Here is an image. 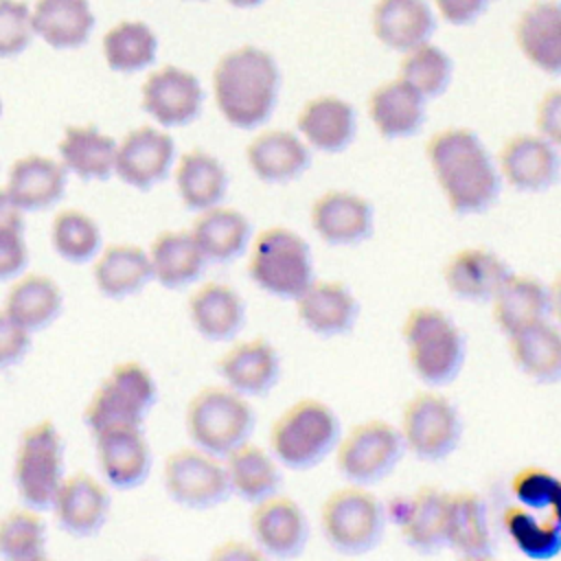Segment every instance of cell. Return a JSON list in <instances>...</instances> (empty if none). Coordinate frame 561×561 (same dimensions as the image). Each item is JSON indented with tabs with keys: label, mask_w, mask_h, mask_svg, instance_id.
<instances>
[{
	"label": "cell",
	"mask_w": 561,
	"mask_h": 561,
	"mask_svg": "<svg viewBox=\"0 0 561 561\" xmlns=\"http://www.w3.org/2000/svg\"><path fill=\"white\" fill-rule=\"evenodd\" d=\"M425 156L451 213L482 215L497 202L504 182L495 158L473 129L445 127L436 131L425 145Z\"/></svg>",
	"instance_id": "cell-1"
},
{
	"label": "cell",
	"mask_w": 561,
	"mask_h": 561,
	"mask_svg": "<svg viewBox=\"0 0 561 561\" xmlns=\"http://www.w3.org/2000/svg\"><path fill=\"white\" fill-rule=\"evenodd\" d=\"M280 70L272 53L241 46L226 53L213 70V96L221 116L239 129L267 123L276 110Z\"/></svg>",
	"instance_id": "cell-2"
},
{
	"label": "cell",
	"mask_w": 561,
	"mask_h": 561,
	"mask_svg": "<svg viewBox=\"0 0 561 561\" xmlns=\"http://www.w3.org/2000/svg\"><path fill=\"white\" fill-rule=\"evenodd\" d=\"M401 340L410 370L427 388L451 383L467 359V337L456 320L434 305L408 311L401 324Z\"/></svg>",
	"instance_id": "cell-3"
},
{
	"label": "cell",
	"mask_w": 561,
	"mask_h": 561,
	"mask_svg": "<svg viewBox=\"0 0 561 561\" xmlns=\"http://www.w3.org/2000/svg\"><path fill=\"white\" fill-rule=\"evenodd\" d=\"M342 436L335 410L313 397L287 405L270 427V451L283 469L307 471L333 456Z\"/></svg>",
	"instance_id": "cell-4"
},
{
	"label": "cell",
	"mask_w": 561,
	"mask_h": 561,
	"mask_svg": "<svg viewBox=\"0 0 561 561\" xmlns=\"http://www.w3.org/2000/svg\"><path fill=\"white\" fill-rule=\"evenodd\" d=\"M250 280L272 298L296 300L313 280V252L302 234L287 226H267L245 252Z\"/></svg>",
	"instance_id": "cell-5"
},
{
	"label": "cell",
	"mask_w": 561,
	"mask_h": 561,
	"mask_svg": "<svg viewBox=\"0 0 561 561\" xmlns=\"http://www.w3.org/2000/svg\"><path fill=\"white\" fill-rule=\"evenodd\" d=\"M184 425L195 447L226 458L232 449L252 438L256 412L248 397L226 383L204 386L188 399Z\"/></svg>",
	"instance_id": "cell-6"
},
{
	"label": "cell",
	"mask_w": 561,
	"mask_h": 561,
	"mask_svg": "<svg viewBox=\"0 0 561 561\" xmlns=\"http://www.w3.org/2000/svg\"><path fill=\"white\" fill-rule=\"evenodd\" d=\"M388 506L370 486L346 482L333 489L320 506V530L340 554H366L375 550L386 533Z\"/></svg>",
	"instance_id": "cell-7"
},
{
	"label": "cell",
	"mask_w": 561,
	"mask_h": 561,
	"mask_svg": "<svg viewBox=\"0 0 561 561\" xmlns=\"http://www.w3.org/2000/svg\"><path fill=\"white\" fill-rule=\"evenodd\" d=\"M64 478V440L57 425L48 419L28 425L13 458V484L22 504L39 513L48 511Z\"/></svg>",
	"instance_id": "cell-8"
},
{
	"label": "cell",
	"mask_w": 561,
	"mask_h": 561,
	"mask_svg": "<svg viewBox=\"0 0 561 561\" xmlns=\"http://www.w3.org/2000/svg\"><path fill=\"white\" fill-rule=\"evenodd\" d=\"M397 427L405 451L423 462L447 460L458 449L465 432L460 410L436 388L412 394L401 410Z\"/></svg>",
	"instance_id": "cell-9"
},
{
	"label": "cell",
	"mask_w": 561,
	"mask_h": 561,
	"mask_svg": "<svg viewBox=\"0 0 561 561\" xmlns=\"http://www.w3.org/2000/svg\"><path fill=\"white\" fill-rule=\"evenodd\" d=\"M403 454L405 445L394 423L386 419H366L342 432L333 458L346 482L373 486L399 467Z\"/></svg>",
	"instance_id": "cell-10"
},
{
	"label": "cell",
	"mask_w": 561,
	"mask_h": 561,
	"mask_svg": "<svg viewBox=\"0 0 561 561\" xmlns=\"http://www.w3.org/2000/svg\"><path fill=\"white\" fill-rule=\"evenodd\" d=\"M158 401V383L140 362H121L90 397L83 421L94 432L110 425H142Z\"/></svg>",
	"instance_id": "cell-11"
},
{
	"label": "cell",
	"mask_w": 561,
	"mask_h": 561,
	"mask_svg": "<svg viewBox=\"0 0 561 561\" xmlns=\"http://www.w3.org/2000/svg\"><path fill=\"white\" fill-rule=\"evenodd\" d=\"M162 478L167 495L188 511L215 508L232 495L224 458L195 445L171 451L164 460Z\"/></svg>",
	"instance_id": "cell-12"
},
{
	"label": "cell",
	"mask_w": 561,
	"mask_h": 561,
	"mask_svg": "<svg viewBox=\"0 0 561 561\" xmlns=\"http://www.w3.org/2000/svg\"><path fill=\"white\" fill-rule=\"evenodd\" d=\"M311 230L331 248H355L375 232V206L348 188L320 193L309 208Z\"/></svg>",
	"instance_id": "cell-13"
},
{
	"label": "cell",
	"mask_w": 561,
	"mask_h": 561,
	"mask_svg": "<svg viewBox=\"0 0 561 561\" xmlns=\"http://www.w3.org/2000/svg\"><path fill=\"white\" fill-rule=\"evenodd\" d=\"M250 533L265 559H296L309 543L311 526L294 497L276 493L252 504Z\"/></svg>",
	"instance_id": "cell-14"
},
{
	"label": "cell",
	"mask_w": 561,
	"mask_h": 561,
	"mask_svg": "<svg viewBox=\"0 0 561 561\" xmlns=\"http://www.w3.org/2000/svg\"><path fill=\"white\" fill-rule=\"evenodd\" d=\"M502 182L519 193H543L561 178V153L541 134H515L506 138L497 158Z\"/></svg>",
	"instance_id": "cell-15"
},
{
	"label": "cell",
	"mask_w": 561,
	"mask_h": 561,
	"mask_svg": "<svg viewBox=\"0 0 561 561\" xmlns=\"http://www.w3.org/2000/svg\"><path fill=\"white\" fill-rule=\"evenodd\" d=\"M443 543L462 559L484 561L495 554V533L482 495L471 489L447 491Z\"/></svg>",
	"instance_id": "cell-16"
},
{
	"label": "cell",
	"mask_w": 561,
	"mask_h": 561,
	"mask_svg": "<svg viewBox=\"0 0 561 561\" xmlns=\"http://www.w3.org/2000/svg\"><path fill=\"white\" fill-rule=\"evenodd\" d=\"M298 322L313 335L331 340L346 335L359 320V300L335 278H318L294 300Z\"/></svg>",
	"instance_id": "cell-17"
},
{
	"label": "cell",
	"mask_w": 561,
	"mask_h": 561,
	"mask_svg": "<svg viewBox=\"0 0 561 561\" xmlns=\"http://www.w3.org/2000/svg\"><path fill=\"white\" fill-rule=\"evenodd\" d=\"M173 162L175 142L171 134L151 125H140L118 142L114 173L125 184L149 191L169 175Z\"/></svg>",
	"instance_id": "cell-18"
},
{
	"label": "cell",
	"mask_w": 561,
	"mask_h": 561,
	"mask_svg": "<svg viewBox=\"0 0 561 561\" xmlns=\"http://www.w3.org/2000/svg\"><path fill=\"white\" fill-rule=\"evenodd\" d=\"M92 436L101 473L110 486L127 491L149 478L151 447L142 434V425H110Z\"/></svg>",
	"instance_id": "cell-19"
},
{
	"label": "cell",
	"mask_w": 561,
	"mask_h": 561,
	"mask_svg": "<svg viewBox=\"0 0 561 561\" xmlns=\"http://www.w3.org/2000/svg\"><path fill=\"white\" fill-rule=\"evenodd\" d=\"M204 103L199 79L182 68L164 66L153 70L142 85V110L162 127L193 123Z\"/></svg>",
	"instance_id": "cell-20"
},
{
	"label": "cell",
	"mask_w": 561,
	"mask_h": 561,
	"mask_svg": "<svg viewBox=\"0 0 561 561\" xmlns=\"http://www.w3.org/2000/svg\"><path fill=\"white\" fill-rule=\"evenodd\" d=\"M511 272L508 263L495 250L467 245L445 261L443 280L447 291L458 300L489 305Z\"/></svg>",
	"instance_id": "cell-21"
},
{
	"label": "cell",
	"mask_w": 561,
	"mask_h": 561,
	"mask_svg": "<svg viewBox=\"0 0 561 561\" xmlns=\"http://www.w3.org/2000/svg\"><path fill=\"white\" fill-rule=\"evenodd\" d=\"M278 348L265 337L239 340L217 359V373L224 383L252 399L272 392L280 379Z\"/></svg>",
	"instance_id": "cell-22"
},
{
	"label": "cell",
	"mask_w": 561,
	"mask_h": 561,
	"mask_svg": "<svg viewBox=\"0 0 561 561\" xmlns=\"http://www.w3.org/2000/svg\"><path fill=\"white\" fill-rule=\"evenodd\" d=\"M110 506V491L94 476L75 471L64 478L50 508L64 533L92 537L107 524Z\"/></svg>",
	"instance_id": "cell-23"
},
{
	"label": "cell",
	"mask_w": 561,
	"mask_h": 561,
	"mask_svg": "<svg viewBox=\"0 0 561 561\" xmlns=\"http://www.w3.org/2000/svg\"><path fill=\"white\" fill-rule=\"evenodd\" d=\"M447 491L438 486H419L410 495L388 506V517L399 526L403 543L419 554H434L443 543V515Z\"/></svg>",
	"instance_id": "cell-24"
},
{
	"label": "cell",
	"mask_w": 561,
	"mask_h": 561,
	"mask_svg": "<svg viewBox=\"0 0 561 561\" xmlns=\"http://www.w3.org/2000/svg\"><path fill=\"white\" fill-rule=\"evenodd\" d=\"M245 162L256 180L287 184L311 167V147L289 129H265L245 147Z\"/></svg>",
	"instance_id": "cell-25"
},
{
	"label": "cell",
	"mask_w": 561,
	"mask_h": 561,
	"mask_svg": "<svg viewBox=\"0 0 561 561\" xmlns=\"http://www.w3.org/2000/svg\"><path fill=\"white\" fill-rule=\"evenodd\" d=\"M300 138L316 151L340 153L357 134L355 107L335 94H320L309 99L296 118Z\"/></svg>",
	"instance_id": "cell-26"
},
{
	"label": "cell",
	"mask_w": 561,
	"mask_h": 561,
	"mask_svg": "<svg viewBox=\"0 0 561 561\" xmlns=\"http://www.w3.org/2000/svg\"><path fill=\"white\" fill-rule=\"evenodd\" d=\"M188 318L208 342H230L245 327L243 296L228 283L206 280L188 298Z\"/></svg>",
	"instance_id": "cell-27"
},
{
	"label": "cell",
	"mask_w": 561,
	"mask_h": 561,
	"mask_svg": "<svg viewBox=\"0 0 561 561\" xmlns=\"http://www.w3.org/2000/svg\"><path fill=\"white\" fill-rule=\"evenodd\" d=\"M66 180L68 171L61 162L31 153L11 164L4 191L24 213H42L64 197Z\"/></svg>",
	"instance_id": "cell-28"
},
{
	"label": "cell",
	"mask_w": 561,
	"mask_h": 561,
	"mask_svg": "<svg viewBox=\"0 0 561 561\" xmlns=\"http://www.w3.org/2000/svg\"><path fill=\"white\" fill-rule=\"evenodd\" d=\"M188 230L206 261L215 265H228L243 256L254 237L248 215L224 204L197 213Z\"/></svg>",
	"instance_id": "cell-29"
},
{
	"label": "cell",
	"mask_w": 561,
	"mask_h": 561,
	"mask_svg": "<svg viewBox=\"0 0 561 561\" xmlns=\"http://www.w3.org/2000/svg\"><path fill=\"white\" fill-rule=\"evenodd\" d=\"M425 96L403 79L379 83L368 96V116L377 134L386 140L410 138L425 123Z\"/></svg>",
	"instance_id": "cell-30"
},
{
	"label": "cell",
	"mask_w": 561,
	"mask_h": 561,
	"mask_svg": "<svg viewBox=\"0 0 561 561\" xmlns=\"http://www.w3.org/2000/svg\"><path fill=\"white\" fill-rule=\"evenodd\" d=\"M515 42L524 57L546 75H561V2L535 0L515 24Z\"/></svg>",
	"instance_id": "cell-31"
},
{
	"label": "cell",
	"mask_w": 561,
	"mask_h": 561,
	"mask_svg": "<svg viewBox=\"0 0 561 561\" xmlns=\"http://www.w3.org/2000/svg\"><path fill=\"white\" fill-rule=\"evenodd\" d=\"M506 340L519 373L543 386L561 381V327L552 318L524 327Z\"/></svg>",
	"instance_id": "cell-32"
},
{
	"label": "cell",
	"mask_w": 561,
	"mask_h": 561,
	"mask_svg": "<svg viewBox=\"0 0 561 561\" xmlns=\"http://www.w3.org/2000/svg\"><path fill=\"white\" fill-rule=\"evenodd\" d=\"M489 305L497 329L511 335L550 318V289L537 276L511 272Z\"/></svg>",
	"instance_id": "cell-33"
},
{
	"label": "cell",
	"mask_w": 561,
	"mask_h": 561,
	"mask_svg": "<svg viewBox=\"0 0 561 561\" xmlns=\"http://www.w3.org/2000/svg\"><path fill=\"white\" fill-rule=\"evenodd\" d=\"M436 28V18L427 0H379L373 9V33L399 53L425 44Z\"/></svg>",
	"instance_id": "cell-34"
},
{
	"label": "cell",
	"mask_w": 561,
	"mask_h": 561,
	"mask_svg": "<svg viewBox=\"0 0 561 561\" xmlns=\"http://www.w3.org/2000/svg\"><path fill=\"white\" fill-rule=\"evenodd\" d=\"M224 465L228 473L230 493H234L243 502L256 504L280 493L283 465L270 449L248 440L232 449L224 458Z\"/></svg>",
	"instance_id": "cell-35"
},
{
	"label": "cell",
	"mask_w": 561,
	"mask_h": 561,
	"mask_svg": "<svg viewBox=\"0 0 561 561\" xmlns=\"http://www.w3.org/2000/svg\"><path fill=\"white\" fill-rule=\"evenodd\" d=\"M153 278L167 289H182L197 283L208 265L191 230H162L149 250Z\"/></svg>",
	"instance_id": "cell-36"
},
{
	"label": "cell",
	"mask_w": 561,
	"mask_h": 561,
	"mask_svg": "<svg viewBox=\"0 0 561 561\" xmlns=\"http://www.w3.org/2000/svg\"><path fill=\"white\" fill-rule=\"evenodd\" d=\"M92 276L96 289L112 300L138 294L151 278L147 250L136 243H110L94 259Z\"/></svg>",
	"instance_id": "cell-37"
},
{
	"label": "cell",
	"mask_w": 561,
	"mask_h": 561,
	"mask_svg": "<svg viewBox=\"0 0 561 561\" xmlns=\"http://www.w3.org/2000/svg\"><path fill=\"white\" fill-rule=\"evenodd\" d=\"M228 182V171L221 160L204 149H191L178 158L175 188L180 202L193 213L224 204Z\"/></svg>",
	"instance_id": "cell-38"
},
{
	"label": "cell",
	"mask_w": 561,
	"mask_h": 561,
	"mask_svg": "<svg viewBox=\"0 0 561 561\" xmlns=\"http://www.w3.org/2000/svg\"><path fill=\"white\" fill-rule=\"evenodd\" d=\"M2 309L26 331L37 333L59 318L64 294L46 274H20L11 283Z\"/></svg>",
	"instance_id": "cell-39"
},
{
	"label": "cell",
	"mask_w": 561,
	"mask_h": 561,
	"mask_svg": "<svg viewBox=\"0 0 561 561\" xmlns=\"http://www.w3.org/2000/svg\"><path fill=\"white\" fill-rule=\"evenodd\" d=\"M118 142L101 134L96 125H70L59 140V162L83 182L107 180L114 173Z\"/></svg>",
	"instance_id": "cell-40"
},
{
	"label": "cell",
	"mask_w": 561,
	"mask_h": 561,
	"mask_svg": "<svg viewBox=\"0 0 561 561\" xmlns=\"http://www.w3.org/2000/svg\"><path fill=\"white\" fill-rule=\"evenodd\" d=\"M94 26L88 0H37L31 28L53 48L83 46Z\"/></svg>",
	"instance_id": "cell-41"
},
{
	"label": "cell",
	"mask_w": 561,
	"mask_h": 561,
	"mask_svg": "<svg viewBox=\"0 0 561 561\" xmlns=\"http://www.w3.org/2000/svg\"><path fill=\"white\" fill-rule=\"evenodd\" d=\"M53 250L72 265H85L103 248L99 224L79 208H64L50 221Z\"/></svg>",
	"instance_id": "cell-42"
},
{
	"label": "cell",
	"mask_w": 561,
	"mask_h": 561,
	"mask_svg": "<svg viewBox=\"0 0 561 561\" xmlns=\"http://www.w3.org/2000/svg\"><path fill=\"white\" fill-rule=\"evenodd\" d=\"M502 526L515 548L530 561H552L561 554V528L515 502L504 508Z\"/></svg>",
	"instance_id": "cell-43"
},
{
	"label": "cell",
	"mask_w": 561,
	"mask_h": 561,
	"mask_svg": "<svg viewBox=\"0 0 561 561\" xmlns=\"http://www.w3.org/2000/svg\"><path fill=\"white\" fill-rule=\"evenodd\" d=\"M156 35L145 22H121L103 37V55L116 72H138L156 59Z\"/></svg>",
	"instance_id": "cell-44"
},
{
	"label": "cell",
	"mask_w": 561,
	"mask_h": 561,
	"mask_svg": "<svg viewBox=\"0 0 561 561\" xmlns=\"http://www.w3.org/2000/svg\"><path fill=\"white\" fill-rule=\"evenodd\" d=\"M0 557L9 561L46 559V522L28 506L0 517Z\"/></svg>",
	"instance_id": "cell-45"
},
{
	"label": "cell",
	"mask_w": 561,
	"mask_h": 561,
	"mask_svg": "<svg viewBox=\"0 0 561 561\" xmlns=\"http://www.w3.org/2000/svg\"><path fill=\"white\" fill-rule=\"evenodd\" d=\"M515 504L561 528V478L543 467H524L511 480Z\"/></svg>",
	"instance_id": "cell-46"
},
{
	"label": "cell",
	"mask_w": 561,
	"mask_h": 561,
	"mask_svg": "<svg viewBox=\"0 0 561 561\" xmlns=\"http://www.w3.org/2000/svg\"><path fill=\"white\" fill-rule=\"evenodd\" d=\"M454 61L436 44H421L408 50L399 64V79L419 90L425 99L440 96L451 83Z\"/></svg>",
	"instance_id": "cell-47"
},
{
	"label": "cell",
	"mask_w": 561,
	"mask_h": 561,
	"mask_svg": "<svg viewBox=\"0 0 561 561\" xmlns=\"http://www.w3.org/2000/svg\"><path fill=\"white\" fill-rule=\"evenodd\" d=\"M24 210L0 188V283L24 274L28 248L24 239Z\"/></svg>",
	"instance_id": "cell-48"
},
{
	"label": "cell",
	"mask_w": 561,
	"mask_h": 561,
	"mask_svg": "<svg viewBox=\"0 0 561 561\" xmlns=\"http://www.w3.org/2000/svg\"><path fill=\"white\" fill-rule=\"evenodd\" d=\"M31 15L26 2L0 0V57H13L31 44Z\"/></svg>",
	"instance_id": "cell-49"
},
{
	"label": "cell",
	"mask_w": 561,
	"mask_h": 561,
	"mask_svg": "<svg viewBox=\"0 0 561 561\" xmlns=\"http://www.w3.org/2000/svg\"><path fill=\"white\" fill-rule=\"evenodd\" d=\"M31 348V331L0 309V370L20 364Z\"/></svg>",
	"instance_id": "cell-50"
},
{
	"label": "cell",
	"mask_w": 561,
	"mask_h": 561,
	"mask_svg": "<svg viewBox=\"0 0 561 561\" xmlns=\"http://www.w3.org/2000/svg\"><path fill=\"white\" fill-rule=\"evenodd\" d=\"M537 134L561 149V85L548 90L535 110Z\"/></svg>",
	"instance_id": "cell-51"
},
{
	"label": "cell",
	"mask_w": 561,
	"mask_h": 561,
	"mask_svg": "<svg viewBox=\"0 0 561 561\" xmlns=\"http://www.w3.org/2000/svg\"><path fill=\"white\" fill-rule=\"evenodd\" d=\"M434 2L438 7V13L449 24L465 26L476 22L493 0H434Z\"/></svg>",
	"instance_id": "cell-52"
},
{
	"label": "cell",
	"mask_w": 561,
	"mask_h": 561,
	"mask_svg": "<svg viewBox=\"0 0 561 561\" xmlns=\"http://www.w3.org/2000/svg\"><path fill=\"white\" fill-rule=\"evenodd\" d=\"M213 559H228V561H254L265 559L254 541H224L213 550Z\"/></svg>",
	"instance_id": "cell-53"
},
{
	"label": "cell",
	"mask_w": 561,
	"mask_h": 561,
	"mask_svg": "<svg viewBox=\"0 0 561 561\" xmlns=\"http://www.w3.org/2000/svg\"><path fill=\"white\" fill-rule=\"evenodd\" d=\"M550 289V318L561 327V272L548 283Z\"/></svg>",
	"instance_id": "cell-54"
},
{
	"label": "cell",
	"mask_w": 561,
	"mask_h": 561,
	"mask_svg": "<svg viewBox=\"0 0 561 561\" xmlns=\"http://www.w3.org/2000/svg\"><path fill=\"white\" fill-rule=\"evenodd\" d=\"M232 7H241V9H250V7H259L265 0H228Z\"/></svg>",
	"instance_id": "cell-55"
},
{
	"label": "cell",
	"mask_w": 561,
	"mask_h": 561,
	"mask_svg": "<svg viewBox=\"0 0 561 561\" xmlns=\"http://www.w3.org/2000/svg\"><path fill=\"white\" fill-rule=\"evenodd\" d=\"M0 114H2V101H0Z\"/></svg>",
	"instance_id": "cell-56"
}]
</instances>
